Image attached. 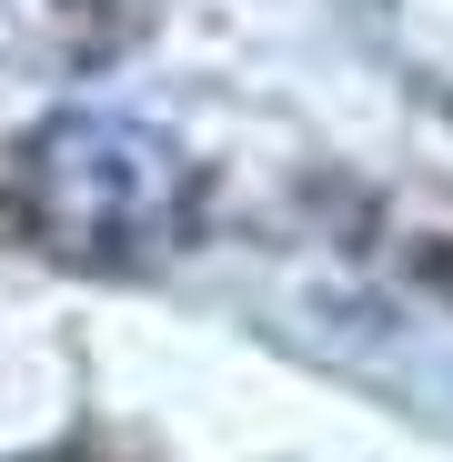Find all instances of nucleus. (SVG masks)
<instances>
[{"mask_svg":"<svg viewBox=\"0 0 453 462\" xmlns=\"http://www.w3.org/2000/svg\"><path fill=\"white\" fill-rule=\"evenodd\" d=\"M21 191H31L41 231L61 252H81V262H141L192 211L182 151L151 121H131V111H61V121H41L31 151H21Z\"/></svg>","mask_w":453,"mask_h":462,"instance_id":"obj_1","label":"nucleus"}]
</instances>
